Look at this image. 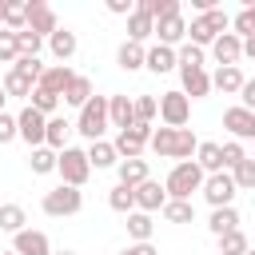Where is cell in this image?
Segmentation results:
<instances>
[{"instance_id":"1","label":"cell","mask_w":255,"mask_h":255,"mask_svg":"<svg viewBox=\"0 0 255 255\" xmlns=\"http://www.w3.org/2000/svg\"><path fill=\"white\" fill-rule=\"evenodd\" d=\"M147 147H151L159 159H179V163H187V159H195L199 139H195L191 128H155V135H151Z\"/></svg>"},{"instance_id":"2","label":"cell","mask_w":255,"mask_h":255,"mask_svg":"<svg viewBox=\"0 0 255 255\" xmlns=\"http://www.w3.org/2000/svg\"><path fill=\"white\" fill-rule=\"evenodd\" d=\"M223 32H231V16H227L223 8H211V12H203V16H195V20L187 24V44L211 48Z\"/></svg>"},{"instance_id":"3","label":"cell","mask_w":255,"mask_h":255,"mask_svg":"<svg viewBox=\"0 0 255 255\" xmlns=\"http://www.w3.org/2000/svg\"><path fill=\"white\" fill-rule=\"evenodd\" d=\"M203 179H207V171H203L195 159H187V163H175V167L167 171V179H163V187H167V199H191L195 191H203Z\"/></svg>"},{"instance_id":"4","label":"cell","mask_w":255,"mask_h":255,"mask_svg":"<svg viewBox=\"0 0 255 255\" xmlns=\"http://www.w3.org/2000/svg\"><path fill=\"white\" fill-rule=\"evenodd\" d=\"M108 128H112V120H108V96H92V100L80 108V116H76V131H80L88 143H96V139H104Z\"/></svg>"},{"instance_id":"5","label":"cell","mask_w":255,"mask_h":255,"mask_svg":"<svg viewBox=\"0 0 255 255\" xmlns=\"http://www.w3.org/2000/svg\"><path fill=\"white\" fill-rule=\"evenodd\" d=\"M40 207H44V215H52V219H68V215H80V207H84V191H80V187H68V183H60V187L44 191Z\"/></svg>"},{"instance_id":"6","label":"cell","mask_w":255,"mask_h":255,"mask_svg":"<svg viewBox=\"0 0 255 255\" xmlns=\"http://www.w3.org/2000/svg\"><path fill=\"white\" fill-rule=\"evenodd\" d=\"M56 175H60V183H68V187H84L88 183V175H92V163H88V147H64L60 151V167H56Z\"/></svg>"},{"instance_id":"7","label":"cell","mask_w":255,"mask_h":255,"mask_svg":"<svg viewBox=\"0 0 255 255\" xmlns=\"http://www.w3.org/2000/svg\"><path fill=\"white\" fill-rule=\"evenodd\" d=\"M151 135H155V128L151 124H131L128 131H116V151H120V159H143V147L151 143Z\"/></svg>"},{"instance_id":"8","label":"cell","mask_w":255,"mask_h":255,"mask_svg":"<svg viewBox=\"0 0 255 255\" xmlns=\"http://www.w3.org/2000/svg\"><path fill=\"white\" fill-rule=\"evenodd\" d=\"M16 128H20V139L28 147H44V139H48V116L44 112H36L32 104H24L20 116H16Z\"/></svg>"},{"instance_id":"9","label":"cell","mask_w":255,"mask_h":255,"mask_svg":"<svg viewBox=\"0 0 255 255\" xmlns=\"http://www.w3.org/2000/svg\"><path fill=\"white\" fill-rule=\"evenodd\" d=\"M159 120H163V128H187V120H191V100L175 88V92H163L159 96Z\"/></svg>"},{"instance_id":"10","label":"cell","mask_w":255,"mask_h":255,"mask_svg":"<svg viewBox=\"0 0 255 255\" xmlns=\"http://www.w3.org/2000/svg\"><path fill=\"white\" fill-rule=\"evenodd\" d=\"M235 195H239V187H235L231 171H215L203 179V199L211 207H235Z\"/></svg>"},{"instance_id":"11","label":"cell","mask_w":255,"mask_h":255,"mask_svg":"<svg viewBox=\"0 0 255 255\" xmlns=\"http://www.w3.org/2000/svg\"><path fill=\"white\" fill-rule=\"evenodd\" d=\"M28 28L36 32V36H52L56 28H60V20H56V8L48 4V0H28Z\"/></svg>"},{"instance_id":"12","label":"cell","mask_w":255,"mask_h":255,"mask_svg":"<svg viewBox=\"0 0 255 255\" xmlns=\"http://www.w3.org/2000/svg\"><path fill=\"white\" fill-rule=\"evenodd\" d=\"M211 56H215L219 68H239V60H243V40H239L235 32H223V36L211 44Z\"/></svg>"},{"instance_id":"13","label":"cell","mask_w":255,"mask_h":255,"mask_svg":"<svg viewBox=\"0 0 255 255\" xmlns=\"http://www.w3.org/2000/svg\"><path fill=\"white\" fill-rule=\"evenodd\" d=\"M223 128L243 143V139H251V135H255V112H247L243 104H235V108H227V112H223Z\"/></svg>"},{"instance_id":"14","label":"cell","mask_w":255,"mask_h":255,"mask_svg":"<svg viewBox=\"0 0 255 255\" xmlns=\"http://www.w3.org/2000/svg\"><path fill=\"white\" fill-rule=\"evenodd\" d=\"M163 203H167V187H163V183L147 179V183H139V187H135V211L155 215V211H163Z\"/></svg>"},{"instance_id":"15","label":"cell","mask_w":255,"mask_h":255,"mask_svg":"<svg viewBox=\"0 0 255 255\" xmlns=\"http://www.w3.org/2000/svg\"><path fill=\"white\" fill-rule=\"evenodd\" d=\"M151 76H167V72H175L179 68V52L175 48H167V44H151L147 48V64H143Z\"/></svg>"},{"instance_id":"16","label":"cell","mask_w":255,"mask_h":255,"mask_svg":"<svg viewBox=\"0 0 255 255\" xmlns=\"http://www.w3.org/2000/svg\"><path fill=\"white\" fill-rule=\"evenodd\" d=\"M108 120H112V128L116 131H128L131 124H135V104H131V96H108Z\"/></svg>"},{"instance_id":"17","label":"cell","mask_w":255,"mask_h":255,"mask_svg":"<svg viewBox=\"0 0 255 255\" xmlns=\"http://www.w3.org/2000/svg\"><path fill=\"white\" fill-rule=\"evenodd\" d=\"M12 251H16V255H52V243H48L44 231L24 227L20 235H12Z\"/></svg>"},{"instance_id":"18","label":"cell","mask_w":255,"mask_h":255,"mask_svg":"<svg viewBox=\"0 0 255 255\" xmlns=\"http://www.w3.org/2000/svg\"><path fill=\"white\" fill-rule=\"evenodd\" d=\"M76 80V72L68 68V64H52V68H44V76H40V84L36 88H44V92H52V96H60L64 100V92H68V84Z\"/></svg>"},{"instance_id":"19","label":"cell","mask_w":255,"mask_h":255,"mask_svg":"<svg viewBox=\"0 0 255 255\" xmlns=\"http://www.w3.org/2000/svg\"><path fill=\"white\" fill-rule=\"evenodd\" d=\"M179 80H183V96L187 100H203V96H211V72L207 68H195V72H179Z\"/></svg>"},{"instance_id":"20","label":"cell","mask_w":255,"mask_h":255,"mask_svg":"<svg viewBox=\"0 0 255 255\" xmlns=\"http://www.w3.org/2000/svg\"><path fill=\"white\" fill-rule=\"evenodd\" d=\"M155 36H159V44L179 48V44L187 40V20H183V16H167V20H159V24H155Z\"/></svg>"},{"instance_id":"21","label":"cell","mask_w":255,"mask_h":255,"mask_svg":"<svg viewBox=\"0 0 255 255\" xmlns=\"http://www.w3.org/2000/svg\"><path fill=\"white\" fill-rule=\"evenodd\" d=\"M48 48H52V56H56L60 64H68V60L76 56L80 40H76V32H72V28H56V32L48 36Z\"/></svg>"},{"instance_id":"22","label":"cell","mask_w":255,"mask_h":255,"mask_svg":"<svg viewBox=\"0 0 255 255\" xmlns=\"http://www.w3.org/2000/svg\"><path fill=\"white\" fill-rule=\"evenodd\" d=\"M88 163H92L96 171H104V167H120V151H116V143H112V139H96V143H88Z\"/></svg>"},{"instance_id":"23","label":"cell","mask_w":255,"mask_h":255,"mask_svg":"<svg viewBox=\"0 0 255 255\" xmlns=\"http://www.w3.org/2000/svg\"><path fill=\"white\" fill-rule=\"evenodd\" d=\"M116 64H120L124 72H139V68L147 64V48H143V44H135V40H124V44H120V52H116Z\"/></svg>"},{"instance_id":"24","label":"cell","mask_w":255,"mask_h":255,"mask_svg":"<svg viewBox=\"0 0 255 255\" xmlns=\"http://www.w3.org/2000/svg\"><path fill=\"white\" fill-rule=\"evenodd\" d=\"M243 84H247V76H243L239 68H215V72H211V88H219L223 96H239Z\"/></svg>"},{"instance_id":"25","label":"cell","mask_w":255,"mask_h":255,"mask_svg":"<svg viewBox=\"0 0 255 255\" xmlns=\"http://www.w3.org/2000/svg\"><path fill=\"white\" fill-rule=\"evenodd\" d=\"M195 163L207 171V175H215V171H223V143H215V139H199V151H195Z\"/></svg>"},{"instance_id":"26","label":"cell","mask_w":255,"mask_h":255,"mask_svg":"<svg viewBox=\"0 0 255 255\" xmlns=\"http://www.w3.org/2000/svg\"><path fill=\"white\" fill-rule=\"evenodd\" d=\"M207 231L219 239V235H227V231H239V211L235 207H211V215H207Z\"/></svg>"},{"instance_id":"27","label":"cell","mask_w":255,"mask_h":255,"mask_svg":"<svg viewBox=\"0 0 255 255\" xmlns=\"http://www.w3.org/2000/svg\"><path fill=\"white\" fill-rule=\"evenodd\" d=\"M28 167H32V175H52V171L60 167V151H52L48 143H44V147H32Z\"/></svg>"},{"instance_id":"28","label":"cell","mask_w":255,"mask_h":255,"mask_svg":"<svg viewBox=\"0 0 255 255\" xmlns=\"http://www.w3.org/2000/svg\"><path fill=\"white\" fill-rule=\"evenodd\" d=\"M120 183L124 187H139V183H147L151 175H147V159H120Z\"/></svg>"},{"instance_id":"29","label":"cell","mask_w":255,"mask_h":255,"mask_svg":"<svg viewBox=\"0 0 255 255\" xmlns=\"http://www.w3.org/2000/svg\"><path fill=\"white\" fill-rule=\"evenodd\" d=\"M24 227H28V211H24L20 203H0V231L20 235Z\"/></svg>"},{"instance_id":"30","label":"cell","mask_w":255,"mask_h":255,"mask_svg":"<svg viewBox=\"0 0 255 255\" xmlns=\"http://www.w3.org/2000/svg\"><path fill=\"white\" fill-rule=\"evenodd\" d=\"M151 36H155V20H151L147 12H139V8H135V12L128 16V40L143 44V40H151Z\"/></svg>"},{"instance_id":"31","label":"cell","mask_w":255,"mask_h":255,"mask_svg":"<svg viewBox=\"0 0 255 255\" xmlns=\"http://www.w3.org/2000/svg\"><path fill=\"white\" fill-rule=\"evenodd\" d=\"M72 131H76V124H68L64 116H52V120H48V139H44V143H48L52 151H64Z\"/></svg>"},{"instance_id":"32","label":"cell","mask_w":255,"mask_h":255,"mask_svg":"<svg viewBox=\"0 0 255 255\" xmlns=\"http://www.w3.org/2000/svg\"><path fill=\"white\" fill-rule=\"evenodd\" d=\"M92 96H96V92H92V80L76 72V80H72V84H68V92H64V104H68V108H84Z\"/></svg>"},{"instance_id":"33","label":"cell","mask_w":255,"mask_h":255,"mask_svg":"<svg viewBox=\"0 0 255 255\" xmlns=\"http://www.w3.org/2000/svg\"><path fill=\"white\" fill-rule=\"evenodd\" d=\"M151 231H155V219H151V215H143V211H131V215H128V235H131V243H151Z\"/></svg>"},{"instance_id":"34","label":"cell","mask_w":255,"mask_h":255,"mask_svg":"<svg viewBox=\"0 0 255 255\" xmlns=\"http://www.w3.org/2000/svg\"><path fill=\"white\" fill-rule=\"evenodd\" d=\"M108 207H112V211H120V215H131V211H135V187L116 183V187L108 191Z\"/></svg>"},{"instance_id":"35","label":"cell","mask_w":255,"mask_h":255,"mask_svg":"<svg viewBox=\"0 0 255 255\" xmlns=\"http://www.w3.org/2000/svg\"><path fill=\"white\" fill-rule=\"evenodd\" d=\"M159 215H163L167 223H195V207H191V199H167Z\"/></svg>"},{"instance_id":"36","label":"cell","mask_w":255,"mask_h":255,"mask_svg":"<svg viewBox=\"0 0 255 255\" xmlns=\"http://www.w3.org/2000/svg\"><path fill=\"white\" fill-rule=\"evenodd\" d=\"M4 28H8V32H24V28H28V0H8V8H4Z\"/></svg>"},{"instance_id":"37","label":"cell","mask_w":255,"mask_h":255,"mask_svg":"<svg viewBox=\"0 0 255 255\" xmlns=\"http://www.w3.org/2000/svg\"><path fill=\"white\" fill-rule=\"evenodd\" d=\"M4 92L8 96H20V100H32V92H36V84L24 76V72H16V68H8V76H4Z\"/></svg>"},{"instance_id":"38","label":"cell","mask_w":255,"mask_h":255,"mask_svg":"<svg viewBox=\"0 0 255 255\" xmlns=\"http://www.w3.org/2000/svg\"><path fill=\"white\" fill-rule=\"evenodd\" d=\"M231 32H235L239 40L255 36V4H247V8H239V12L231 16Z\"/></svg>"},{"instance_id":"39","label":"cell","mask_w":255,"mask_h":255,"mask_svg":"<svg viewBox=\"0 0 255 255\" xmlns=\"http://www.w3.org/2000/svg\"><path fill=\"white\" fill-rule=\"evenodd\" d=\"M247 251H251V243H247L243 231H227V235H219V255H247Z\"/></svg>"},{"instance_id":"40","label":"cell","mask_w":255,"mask_h":255,"mask_svg":"<svg viewBox=\"0 0 255 255\" xmlns=\"http://www.w3.org/2000/svg\"><path fill=\"white\" fill-rule=\"evenodd\" d=\"M175 52H179V72H195V68H203V48H195V44H179Z\"/></svg>"},{"instance_id":"41","label":"cell","mask_w":255,"mask_h":255,"mask_svg":"<svg viewBox=\"0 0 255 255\" xmlns=\"http://www.w3.org/2000/svg\"><path fill=\"white\" fill-rule=\"evenodd\" d=\"M131 104H135V124H151L159 116V100L155 96H135Z\"/></svg>"},{"instance_id":"42","label":"cell","mask_w":255,"mask_h":255,"mask_svg":"<svg viewBox=\"0 0 255 255\" xmlns=\"http://www.w3.org/2000/svg\"><path fill=\"white\" fill-rule=\"evenodd\" d=\"M16 60H20V40L16 32L0 28V64H16Z\"/></svg>"},{"instance_id":"43","label":"cell","mask_w":255,"mask_h":255,"mask_svg":"<svg viewBox=\"0 0 255 255\" xmlns=\"http://www.w3.org/2000/svg\"><path fill=\"white\" fill-rule=\"evenodd\" d=\"M28 104H32V108H36V112H44V116H48V120H52V116H56V108H60V96H52V92H44V88H36V92H32V100H28Z\"/></svg>"},{"instance_id":"44","label":"cell","mask_w":255,"mask_h":255,"mask_svg":"<svg viewBox=\"0 0 255 255\" xmlns=\"http://www.w3.org/2000/svg\"><path fill=\"white\" fill-rule=\"evenodd\" d=\"M231 179H235L239 191H255V159H243V163L231 171Z\"/></svg>"},{"instance_id":"45","label":"cell","mask_w":255,"mask_h":255,"mask_svg":"<svg viewBox=\"0 0 255 255\" xmlns=\"http://www.w3.org/2000/svg\"><path fill=\"white\" fill-rule=\"evenodd\" d=\"M243 159H247L243 143H239V139H227V143H223V171H235Z\"/></svg>"},{"instance_id":"46","label":"cell","mask_w":255,"mask_h":255,"mask_svg":"<svg viewBox=\"0 0 255 255\" xmlns=\"http://www.w3.org/2000/svg\"><path fill=\"white\" fill-rule=\"evenodd\" d=\"M16 40H20V56H40V48H44V36H36L32 28L16 32Z\"/></svg>"},{"instance_id":"47","label":"cell","mask_w":255,"mask_h":255,"mask_svg":"<svg viewBox=\"0 0 255 255\" xmlns=\"http://www.w3.org/2000/svg\"><path fill=\"white\" fill-rule=\"evenodd\" d=\"M12 68H16V72H24L32 84H40V76H44V64H40V56H20Z\"/></svg>"},{"instance_id":"48","label":"cell","mask_w":255,"mask_h":255,"mask_svg":"<svg viewBox=\"0 0 255 255\" xmlns=\"http://www.w3.org/2000/svg\"><path fill=\"white\" fill-rule=\"evenodd\" d=\"M12 139H20V128H16V116H0V147L4 143H12Z\"/></svg>"},{"instance_id":"49","label":"cell","mask_w":255,"mask_h":255,"mask_svg":"<svg viewBox=\"0 0 255 255\" xmlns=\"http://www.w3.org/2000/svg\"><path fill=\"white\" fill-rule=\"evenodd\" d=\"M108 12H112V16H131L135 4H131V0H108Z\"/></svg>"},{"instance_id":"50","label":"cell","mask_w":255,"mask_h":255,"mask_svg":"<svg viewBox=\"0 0 255 255\" xmlns=\"http://www.w3.org/2000/svg\"><path fill=\"white\" fill-rule=\"evenodd\" d=\"M239 104H243L247 112H255V80H247V84H243V92H239Z\"/></svg>"},{"instance_id":"51","label":"cell","mask_w":255,"mask_h":255,"mask_svg":"<svg viewBox=\"0 0 255 255\" xmlns=\"http://www.w3.org/2000/svg\"><path fill=\"white\" fill-rule=\"evenodd\" d=\"M120 255H159V251H155L151 243H128V247H124Z\"/></svg>"},{"instance_id":"52","label":"cell","mask_w":255,"mask_h":255,"mask_svg":"<svg viewBox=\"0 0 255 255\" xmlns=\"http://www.w3.org/2000/svg\"><path fill=\"white\" fill-rule=\"evenodd\" d=\"M243 56H247V60H255V36H247V40H243Z\"/></svg>"},{"instance_id":"53","label":"cell","mask_w":255,"mask_h":255,"mask_svg":"<svg viewBox=\"0 0 255 255\" xmlns=\"http://www.w3.org/2000/svg\"><path fill=\"white\" fill-rule=\"evenodd\" d=\"M4 100H8V92H4V84H0V116H4Z\"/></svg>"},{"instance_id":"54","label":"cell","mask_w":255,"mask_h":255,"mask_svg":"<svg viewBox=\"0 0 255 255\" xmlns=\"http://www.w3.org/2000/svg\"><path fill=\"white\" fill-rule=\"evenodd\" d=\"M4 8H8V0H0V28H4Z\"/></svg>"},{"instance_id":"55","label":"cell","mask_w":255,"mask_h":255,"mask_svg":"<svg viewBox=\"0 0 255 255\" xmlns=\"http://www.w3.org/2000/svg\"><path fill=\"white\" fill-rule=\"evenodd\" d=\"M52 255H76V251H68V247H64V251H52Z\"/></svg>"},{"instance_id":"56","label":"cell","mask_w":255,"mask_h":255,"mask_svg":"<svg viewBox=\"0 0 255 255\" xmlns=\"http://www.w3.org/2000/svg\"><path fill=\"white\" fill-rule=\"evenodd\" d=\"M4 255H16V251H4Z\"/></svg>"},{"instance_id":"57","label":"cell","mask_w":255,"mask_h":255,"mask_svg":"<svg viewBox=\"0 0 255 255\" xmlns=\"http://www.w3.org/2000/svg\"><path fill=\"white\" fill-rule=\"evenodd\" d=\"M247 255H255V247H251V251H247Z\"/></svg>"},{"instance_id":"58","label":"cell","mask_w":255,"mask_h":255,"mask_svg":"<svg viewBox=\"0 0 255 255\" xmlns=\"http://www.w3.org/2000/svg\"><path fill=\"white\" fill-rule=\"evenodd\" d=\"M251 139H255V135H251Z\"/></svg>"}]
</instances>
